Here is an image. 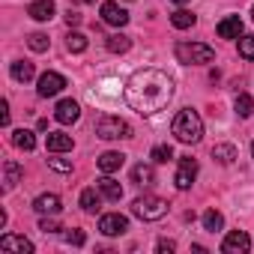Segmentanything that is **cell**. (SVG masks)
<instances>
[{"label":"cell","instance_id":"1","mask_svg":"<svg viewBox=\"0 0 254 254\" xmlns=\"http://www.w3.org/2000/svg\"><path fill=\"white\" fill-rule=\"evenodd\" d=\"M123 99L135 114L153 117V114L165 111L168 102L174 99V78L168 72H162V69H153V66L138 69V72L129 75V81H126Z\"/></svg>","mask_w":254,"mask_h":254},{"label":"cell","instance_id":"2","mask_svg":"<svg viewBox=\"0 0 254 254\" xmlns=\"http://www.w3.org/2000/svg\"><path fill=\"white\" fill-rule=\"evenodd\" d=\"M171 132L177 135L180 144H197L203 138V120L194 108H183L171 123Z\"/></svg>","mask_w":254,"mask_h":254},{"label":"cell","instance_id":"3","mask_svg":"<svg viewBox=\"0 0 254 254\" xmlns=\"http://www.w3.org/2000/svg\"><path fill=\"white\" fill-rule=\"evenodd\" d=\"M174 54L183 66H206L215 60V51L203 42H177L174 45Z\"/></svg>","mask_w":254,"mask_h":254},{"label":"cell","instance_id":"4","mask_svg":"<svg viewBox=\"0 0 254 254\" xmlns=\"http://www.w3.org/2000/svg\"><path fill=\"white\" fill-rule=\"evenodd\" d=\"M132 215H138L144 221H159V218L168 215V200H162L156 194H144L132 203Z\"/></svg>","mask_w":254,"mask_h":254},{"label":"cell","instance_id":"5","mask_svg":"<svg viewBox=\"0 0 254 254\" xmlns=\"http://www.w3.org/2000/svg\"><path fill=\"white\" fill-rule=\"evenodd\" d=\"M96 135H99L102 141H120V138H132V126L126 123V120H120V117H111V114H105V117L96 123Z\"/></svg>","mask_w":254,"mask_h":254},{"label":"cell","instance_id":"6","mask_svg":"<svg viewBox=\"0 0 254 254\" xmlns=\"http://www.w3.org/2000/svg\"><path fill=\"white\" fill-rule=\"evenodd\" d=\"M63 87H66V78H63L60 72H45V75H39L36 93H39L42 99H48V96H57Z\"/></svg>","mask_w":254,"mask_h":254},{"label":"cell","instance_id":"7","mask_svg":"<svg viewBox=\"0 0 254 254\" xmlns=\"http://www.w3.org/2000/svg\"><path fill=\"white\" fill-rule=\"evenodd\" d=\"M194 177H197V162H194V159H189V156H183V159H180V168H177V177H174L177 189H180V191L191 189Z\"/></svg>","mask_w":254,"mask_h":254},{"label":"cell","instance_id":"8","mask_svg":"<svg viewBox=\"0 0 254 254\" xmlns=\"http://www.w3.org/2000/svg\"><path fill=\"white\" fill-rule=\"evenodd\" d=\"M99 230H102L105 236H120V233L129 230V218L120 215V212H108V215L99 218Z\"/></svg>","mask_w":254,"mask_h":254},{"label":"cell","instance_id":"9","mask_svg":"<svg viewBox=\"0 0 254 254\" xmlns=\"http://www.w3.org/2000/svg\"><path fill=\"white\" fill-rule=\"evenodd\" d=\"M102 21L111 24V27H126L129 24V12H126L120 3H114V0H105L102 3Z\"/></svg>","mask_w":254,"mask_h":254},{"label":"cell","instance_id":"10","mask_svg":"<svg viewBox=\"0 0 254 254\" xmlns=\"http://www.w3.org/2000/svg\"><path fill=\"white\" fill-rule=\"evenodd\" d=\"M248 248H251V239H248L245 230H230L224 236V242H221V251L224 254H245Z\"/></svg>","mask_w":254,"mask_h":254},{"label":"cell","instance_id":"11","mask_svg":"<svg viewBox=\"0 0 254 254\" xmlns=\"http://www.w3.org/2000/svg\"><path fill=\"white\" fill-rule=\"evenodd\" d=\"M78 117H81V105H78L75 99H60V102H57V108H54V120H57V123L69 126V123H75Z\"/></svg>","mask_w":254,"mask_h":254},{"label":"cell","instance_id":"12","mask_svg":"<svg viewBox=\"0 0 254 254\" xmlns=\"http://www.w3.org/2000/svg\"><path fill=\"white\" fill-rule=\"evenodd\" d=\"M0 248H3V251H18V254H33V242L24 239V236H15V233H3V236H0Z\"/></svg>","mask_w":254,"mask_h":254},{"label":"cell","instance_id":"13","mask_svg":"<svg viewBox=\"0 0 254 254\" xmlns=\"http://www.w3.org/2000/svg\"><path fill=\"white\" fill-rule=\"evenodd\" d=\"M215 30H218L221 39H239V36H242V18H239V15H227V18L218 21Z\"/></svg>","mask_w":254,"mask_h":254},{"label":"cell","instance_id":"14","mask_svg":"<svg viewBox=\"0 0 254 254\" xmlns=\"http://www.w3.org/2000/svg\"><path fill=\"white\" fill-rule=\"evenodd\" d=\"M45 147H48V153H69V150L75 147V141H72V135H66V132H48Z\"/></svg>","mask_w":254,"mask_h":254},{"label":"cell","instance_id":"15","mask_svg":"<svg viewBox=\"0 0 254 254\" xmlns=\"http://www.w3.org/2000/svg\"><path fill=\"white\" fill-rule=\"evenodd\" d=\"M27 12H30V18H36V21H51L54 12H57V6H54V0H33Z\"/></svg>","mask_w":254,"mask_h":254},{"label":"cell","instance_id":"16","mask_svg":"<svg viewBox=\"0 0 254 254\" xmlns=\"http://www.w3.org/2000/svg\"><path fill=\"white\" fill-rule=\"evenodd\" d=\"M33 209H36L39 215H45V212H48V215H57V212L63 209V203H60L57 194H39V197L33 200Z\"/></svg>","mask_w":254,"mask_h":254},{"label":"cell","instance_id":"17","mask_svg":"<svg viewBox=\"0 0 254 254\" xmlns=\"http://www.w3.org/2000/svg\"><path fill=\"white\" fill-rule=\"evenodd\" d=\"M123 162H126V156H123V153L108 150V153H102V156H99V171H102V174H114V171H120V168H123Z\"/></svg>","mask_w":254,"mask_h":254},{"label":"cell","instance_id":"18","mask_svg":"<svg viewBox=\"0 0 254 254\" xmlns=\"http://www.w3.org/2000/svg\"><path fill=\"white\" fill-rule=\"evenodd\" d=\"M21 180V165L18 162H6L3 165V191H12Z\"/></svg>","mask_w":254,"mask_h":254},{"label":"cell","instance_id":"19","mask_svg":"<svg viewBox=\"0 0 254 254\" xmlns=\"http://www.w3.org/2000/svg\"><path fill=\"white\" fill-rule=\"evenodd\" d=\"M153 180H156V171H153L150 165L141 162V165L132 168V183H135V186H144V189H147V186H153Z\"/></svg>","mask_w":254,"mask_h":254},{"label":"cell","instance_id":"20","mask_svg":"<svg viewBox=\"0 0 254 254\" xmlns=\"http://www.w3.org/2000/svg\"><path fill=\"white\" fill-rule=\"evenodd\" d=\"M212 159H215L218 165H233L236 147H233V144H215V147H212Z\"/></svg>","mask_w":254,"mask_h":254},{"label":"cell","instance_id":"21","mask_svg":"<svg viewBox=\"0 0 254 254\" xmlns=\"http://www.w3.org/2000/svg\"><path fill=\"white\" fill-rule=\"evenodd\" d=\"M99 191H102V197H108V200H120V197H123V186H120L117 180H111V177L99 180Z\"/></svg>","mask_w":254,"mask_h":254},{"label":"cell","instance_id":"22","mask_svg":"<svg viewBox=\"0 0 254 254\" xmlns=\"http://www.w3.org/2000/svg\"><path fill=\"white\" fill-rule=\"evenodd\" d=\"M36 75V69H33V63H27V60H15L12 63V78L15 81H21V84H27L30 78Z\"/></svg>","mask_w":254,"mask_h":254},{"label":"cell","instance_id":"23","mask_svg":"<svg viewBox=\"0 0 254 254\" xmlns=\"http://www.w3.org/2000/svg\"><path fill=\"white\" fill-rule=\"evenodd\" d=\"M12 144L18 147V150H36V138H33V132H27V129H15L12 132Z\"/></svg>","mask_w":254,"mask_h":254},{"label":"cell","instance_id":"24","mask_svg":"<svg viewBox=\"0 0 254 254\" xmlns=\"http://www.w3.org/2000/svg\"><path fill=\"white\" fill-rule=\"evenodd\" d=\"M105 45H108L111 54H126V51L132 48V39H129V36H123V33H114V36H108Z\"/></svg>","mask_w":254,"mask_h":254},{"label":"cell","instance_id":"25","mask_svg":"<svg viewBox=\"0 0 254 254\" xmlns=\"http://www.w3.org/2000/svg\"><path fill=\"white\" fill-rule=\"evenodd\" d=\"M99 203H102V197H99L96 189H84V191H81V209H87V212H99Z\"/></svg>","mask_w":254,"mask_h":254},{"label":"cell","instance_id":"26","mask_svg":"<svg viewBox=\"0 0 254 254\" xmlns=\"http://www.w3.org/2000/svg\"><path fill=\"white\" fill-rule=\"evenodd\" d=\"M221 227H224V215H221L218 209H206V212H203V230L215 233V230H221Z\"/></svg>","mask_w":254,"mask_h":254},{"label":"cell","instance_id":"27","mask_svg":"<svg viewBox=\"0 0 254 254\" xmlns=\"http://www.w3.org/2000/svg\"><path fill=\"white\" fill-rule=\"evenodd\" d=\"M171 24H174L177 30H189V27H194V15L186 12V9H177V12L171 15Z\"/></svg>","mask_w":254,"mask_h":254},{"label":"cell","instance_id":"28","mask_svg":"<svg viewBox=\"0 0 254 254\" xmlns=\"http://www.w3.org/2000/svg\"><path fill=\"white\" fill-rule=\"evenodd\" d=\"M66 48H69L72 54H81V51H87V36H84V33H78V30H72V33L66 36Z\"/></svg>","mask_w":254,"mask_h":254},{"label":"cell","instance_id":"29","mask_svg":"<svg viewBox=\"0 0 254 254\" xmlns=\"http://www.w3.org/2000/svg\"><path fill=\"white\" fill-rule=\"evenodd\" d=\"M233 108H236V114H239V117H251V114H254V99H251L248 93H239Z\"/></svg>","mask_w":254,"mask_h":254},{"label":"cell","instance_id":"30","mask_svg":"<svg viewBox=\"0 0 254 254\" xmlns=\"http://www.w3.org/2000/svg\"><path fill=\"white\" fill-rule=\"evenodd\" d=\"M27 45H30L33 51H39V54H42V51H48L51 39H48L45 33H30V36H27Z\"/></svg>","mask_w":254,"mask_h":254},{"label":"cell","instance_id":"31","mask_svg":"<svg viewBox=\"0 0 254 254\" xmlns=\"http://www.w3.org/2000/svg\"><path fill=\"white\" fill-rule=\"evenodd\" d=\"M150 159H153V162H159V165H165V162H171V159H174V150H171L168 144H159V147H153Z\"/></svg>","mask_w":254,"mask_h":254},{"label":"cell","instance_id":"32","mask_svg":"<svg viewBox=\"0 0 254 254\" xmlns=\"http://www.w3.org/2000/svg\"><path fill=\"white\" fill-rule=\"evenodd\" d=\"M239 57L254 60V36H242L239 39Z\"/></svg>","mask_w":254,"mask_h":254},{"label":"cell","instance_id":"33","mask_svg":"<svg viewBox=\"0 0 254 254\" xmlns=\"http://www.w3.org/2000/svg\"><path fill=\"white\" fill-rule=\"evenodd\" d=\"M69 245H75V248H81L84 242H87V236H84V230H78V227H72V230H66V236H63Z\"/></svg>","mask_w":254,"mask_h":254},{"label":"cell","instance_id":"34","mask_svg":"<svg viewBox=\"0 0 254 254\" xmlns=\"http://www.w3.org/2000/svg\"><path fill=\"white\" fill-rule=\"evenodd\" d=\"M48 165L60 174H72V162H66V159H48Z\"/></svg>","mask_w":254,"mask_h":254},{"label":"cell","instance_id":"35","mask_svg":"<svg viewBox=\"0 0 254 254\" xmlns=\"http://www.w3.org/2000/svg\"><path fill=\"white\" fill-rule=\"evenodd\" d=\"M39 230H45V233H57V230H60V224H57V221L42 218V221H39Z\"/></svg>","mask_w":254,"mask_h":254},{"label":"cell","instance_id":"36","mask_svg":"<svg viewBox=\"0 0 254 254\" xmlns=\"http://www.w3.org/2000/svg\"><path fill=\"white\" fill-rule=\"evenodd\" d=\"M0 126H9V102H0Z\"/></svg>","mask_w":254,"mask_h":254},{"label":"cell","instance_id":"37","mask_svg":"<svg viewBox=\"0 0 254 254\" xmlns=\"http://www.w3.org/2000/svg\"><path fill=\"white\" fill-rule=\"evenodd\" d=\"M156 248H159V254H171V251H174L177 245H174L171 239H159V245H156Z\"/></svg>","mask_w":254,"mask_h":254},{"label":"cell","instance_id":"38","mask_svg":"<svg viewBox=\"0 0 254 254\" xmlns=\"http://www.w3.org/2000/svg\"><path fill=\"white\" fill-rule=\"evenodd\" d=\"M66 24H69V27H75V24H81V15L69 9V12H66Z\"/></svg>","mask_w":254,"mask_h":254},{"label":"cell","instance_id":"39","mask_svg":"<svg viewBox=\"0 0 254 254\" xmlns=\"http://www.w3.org/2000/svg\"><path fill=\"white\" fill-rule=\"evenodd\" d=\"M171 3H180V6H183V3H189V0H171Z\"/></svg>","mask_w":254,"mask_h":254},{"label":"cell","instance_id":"40","mask_svg":"<svg viewBox=\"0 0 254 254\" xmlns=\"http://www.w3.org/2000/svg\"><path fill=\"white\" fill-rule=\"evenodd\" d=\"M251 156H254V141H251Z\"/></svg>","mask_w":254,"mask_h":254},{"label":"cell","instance_id":"41","mask_svg":"<svg viewBox=\"0 0 254 254\" xmlns=\"http://www.w3.org/2000/svg\"><path fill=\"white\" fill-rule=\"evenodd\" d=\"M84 3H93V0H84Z\"/></svg>","mask_w":254,"mask_h":254},{"label":"cell","instance_id":"42","mask_svg":"<svg viewBox=\"0 0 254 254\" xmlns=\"http://www.w3.org/2000/svg\"><path fill=\"white\" fill-rule=\"evenodd\" d=\"M251 15H254V6H251Z\"/></svg>","mask_w":254,"mask_h":254}]
</instances>
